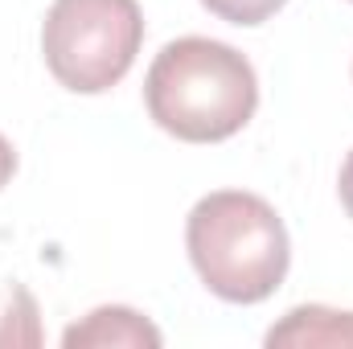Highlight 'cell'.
Wrapping results in <instances>:
<instances>
[{
	"label": "cell",
	"instance_id": "52a82bcc",
	"mask_svg": "<svg viewBox=\"0 0 353 349\" xmlns=\"http://www.w3.org/2000/svg\"><path fill=\"white\" fill-rule=\"evenodd\" d=\"M214 17L230 21V25H263L267 17H275L288 0H201Z\"/></svg>",
	"mask_w": 353,
	"mask_h": 349
},
{
	"label": "cell",
	"instance_id": "7a4b0ae2",
	"mask_svg": "<svg viewBox=\"0 0 353 349\" xmlns=\"http://www.w3.org/2000/svg\"><path fill=\"white\" fill-rule=\"evenodd\" d=\"M185 247L201 283L230 304L267 300L283 283L292 263L283 218L271 201L243 189L205 193L189 210Z\"/></svg>",
	"mask_w": 353,
	"mask_h": 349
},
{
	"label": "cell",
	"instance_id": "ba28073f",
	"mask_svg": "<svg viewBox=\"0 0 353 349\" xmlns=\"http://www.w3.org/2000/svg\"><path fill=\"white\" fill-rule=\"evenodd\" d=\"M337 193H341V206H345V214L353 218V152L345 157V165H341V177H337Z\"/></svg>",
	"mask_w": 353,
	"mask_h": 349
},
{
	"label": "cell",
	"instance_id": "277c9868",
	"mask_svg": "<svg viewBox=\"0 0 353 349\" xmlns=\"http://www.w3.org/2000/svg\"><path fill=\"white\" fill-rule=\"evenodd\" d=\"M165 341L161 329L136 312V308H123V304H103L87 312L79 325H70L62 333V346L66 349H107V346H132V349H157Z\"/></svg>",
	"mask_w": 353,
	"mask_h": 349
},
{
	"label": "cell",
	"instance_id": "9c48e42d",
	"mask_svg": "<svg viewBox=\"0 0 353 349\" xmlns=\"http://www.w3.org/2000/svg\"><path fill=\"white\" fill-rule=\"evenodd\" d=\"M12 173H17V152H12V144L0 136V189L12 181Z\"/></svg>",
	"mask_w": 353,
	"mask_h": 349
},
{
	"label": "cell",
	"instance_id": "8992f818",
	"mask_svg": "<svg viewBox=\"0 0 353 349\" xmlns=\"http://www.w3.org/2000/svg\"><path fill=\"white\" fill-rule=\"evenodd\" d=\"M41 346V312L25 283L0 279V349Z\"/></svg>",
	"mask_w": 353,
	"mask_h": 349
},
{
	"label": "cell",
	"instance_id": "5b68a950",
	"mask_svg": "<svg viewBox=\"0 0 353 349\" xmlns=\"http://www.w3.org/2000/svg\"><path fill=\"white\" fill-rule=\"evenodd\" d=\"M271 349H353V312L325 304H300L267 329Z\"/></svg>",
	"mask_w": 353,
	"mask_h": 349
},
{
	"label": "cell",
	"instance_id": "3957f363",
	"mask_svg": "<svg viewBox=\"0 0 353 349\" xmlns=\"http://www.w3.org/2000/svg\"><path fill=\"white\" fill-rule=\"evenodd\" d=\"M144 46V12L136 0H54L41 25L50 74L74 94L111 90Z\"/></svg>",
	"mask_w": 353,
	"mask_h": 349
},
{
	"label": "cell",
	"instance_id": "6da1fadb",
	"mask_svg": "<svg viewBox=\"0 0 353 349\" xmlns=\"http://www.w3.org/2000/svg\"><path fill=\"white\" fill-rule=\"evenodd\" d=\"M144 103L157 128L185 144H218L243 132L259 107L255 66L226 41L176 37L144 79Z\"/></svg>",
	"mask_w": 353,
	"mask_h": 349
}]
</instances>
